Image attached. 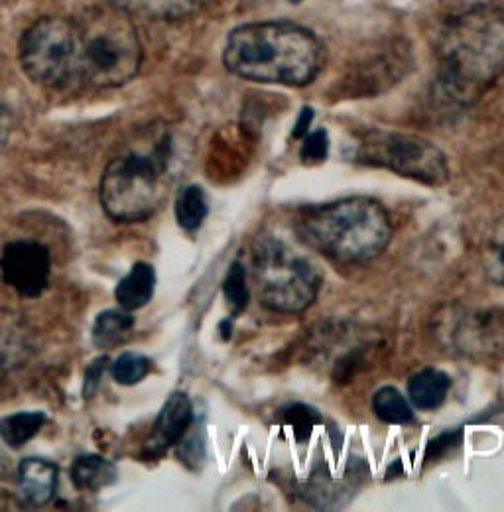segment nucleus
Masks as SVG:
<instances>
[{"mask_svg": "<svg viewBox=\"0 0 504 512\" xmlns=\"http://www.w3.org/2000/svg\"><path fill=\"white\" fill-rule=\"evenodd\" d=\"M441 93L459 105L481 97L504 73V4L479 2L451 14L438 36Z\"/></svg>", "mask_w": 504, "mask_h": 512, "instance_id": "nucleus-1", "label": "nucleus"}, {"mask_svg": "<svg viewBox=\"0 0 504 512\" xmlns=\"http://www.w3.org/2000/svg\"><path fill=\"white\" fill-rule=\"evenodd\" d=\"M176 160V138L168 128H146L125 144L105 166L99 186L107 217L117 223L150 219L176 182Z\"/></svg>", "mask_w": 504, "mask_h": 512, "instance_id": "nucleus-2", "label": "nucleus"}, {"mask_svg": "<svg viewBox=\"0 0 504 512\" xmlns=\"http://www.w3.org/2000/svg\"><path fill=\"white\" fill-rule=\"evenodd\" d=\"M223 62L241 79L304 87L323 65V48L314 32L298 24L252 22L229 34Z\"/></svg>", "mask_w": 504, "mask_h": 512, "instance_id": "nucleus-3", "label": "nucleus"}, {"mask_svg": "<svg viewBox=\"0 0 504 512\" xmlns=\"http://www.w3.org/2000/svg\"><path fill=\"white\" fill-rule=\"evenodd\" d=\"M296 237L333 262L365 264L386 251L392 239L388 211L371 197H347L315 205L296 219Z\"/></svg>", "mask_w": 504, "mask_h": 512, "instance_id": "nucleus-4", "label": "nucleus"}, {"mask_svg": "<svg viewBox=\"0 0 504 512\" xmlns=\"http://www.w3.org/2000/svg\"><path fill=\"white\" fill-rule=\"evenodd\" d=\"M252 276L258 302L276 314H300L317 298L323 272L298 237L262 233L252 245Z\"/></svg>", "mask_w": 504, "mask_h": 512, "instance_id": "nucleus-5", "label": "nucleus"}, {"mask_svg": "<svg viewBox=\"0 0 504 512\" xmlns=\"http://www.w3.org/2000/svg\"><path fill=\"white\" fill-rule=\"evenodd\" d=\"M79 40L83 89L121 87L142 65V44L128 14L109 6L87 8L73 18Z\"/></svg>", "mask_w": 504, "mask_h": 512, "instance_id": "nucleus-6", "label": "nucleus"}, {"mask_svg": "<svg viewBox=\"0 0 504 512\" xmlns=\"http://www.w3.org/2000/svg\"><path fill=\"white\" fill-rule=\"evenodd\" d=\"M18 54L24 73L34 83L54 91L83 89L73 18H40L24 32Z\"/></svg>", "mask_w": 504, "mask_h": 512, "instance_id": "nucleus-7", "label": "nucleus"}, {"mask_svg": "<svg viewBox=\"0 0 504 512\" xmlns=\"http://www.w3.org/2000/svg\"><path fill=\"white\" fill-rule=\"evenodd\" d=\"M357 160L386 168L430 188H441L449 180L445 154L426 138L400 132H371L357 148Z\"/></svg>", "mask_w": 504, "mask_h": 512, "instance_id": "nucleus-8", "label": "nucleus"}, {"mask_svg": "<svg viewBox=\"0 0 504 512\" xmlns=\"http://www.w3.org/2000/svg\"><path fill=\"white\" fill-rule=\"evenodd\" d=\"M432 331L447 353L475 361L504 357L503 310L451 306L436 314Z\"/></svg>", "mask_w": 504, "mask_h": 512, "instance_id": "nucleus-9", "label": "nucleus"}, {"mask_svg": "<svg viewBox=\"0 0 504 512\" xmlns=\"http://www.w3.org/2000/svg\"><path fill=\"white\" fill-rule=\"evenodd\" d=\"M52 274L50 249L34 239H16L0 251V276L2 282L12 288L20 298H40Z\"/></svg>", "mask_w": 504, "mask_h": 512, "instance_id": "nucleus-10", "label": "nucleus"}, {"mask_svg": "<svg viewBox=\"0 0 504 512\" xmlns=\"http://www.w3.org/2000/svg\"><path fill=\"white\" fill-rule=\"evenodd\" d=\"M193 424V404L186 392H174L164 402L154 420L148 442L142 448V457H162L166 451L178 446Z\"/></svg>", "mask_w": 504, "mask_h": 512, "instance_id": "nucleus-11", "label": "nucleus"}, {"mask_svg": "<svg viewBox=\"0 0 504 512\" xmlns=\"http://www.w3.org/2000/svg\"><path fill=\"white\" fill-rule=\"evenodd\" d=\"M16 485L22 501L30 507H44L54 501L60 487V469L44 457H26L16 467Z\"/></svg>", "mask_w": 504, "mask_h": 512, "instance_id": "nucleus-12", "label": "nucleus"}, {"mask_svg": "<svg viewBox=\"0 0 504 512\" xmlns=\"http://www.w3.org/2000/svg\"><path fill=\"white\" fill-rule=\"evenodd\" d=\"M156 280V270L150 262H136L115 288L119 308L126 312L146 308L154 296Z\"/></svg>", "mask_w": 504, "mask_h": 512, "instance_id": "nucleus-13", "label": "nucleus"}, {"mask_svg": "<svg viewBox=\"0 0 504 512\" xmlns=\"http://www.w3.org/2000/svg\"><path fill=\"white\" fill-rule=\"evenodd\" d=\"M71 481L77 489H87V491H99L105 487H111L117 477L119 469L117 465L97 453H83L77 455L71 463Z\"/></svg>", "mask_w": 504, "mask_h": 512, "instance_id": "nucleus-14", "label": "nucleus"}, {"mask_svg": "<svg viewBox=\"0 0 504 512\" xmlns=\"http://www.w3.org/2000/svg\"><path fill=\"white\" fill-rule=\"evenodd\" d=\"M451 388V379L440 369L428 367L414 373L408 381V396L412 404L424 412L438 410Z\"/></svg>", "mask_w": 504, "mask_h": 512, "instance_id": "nucleus-15", "label": "nucleus"}, {"mask_svg": "<svg viewBox=\"0 0 504 512\" xmlns=\"http://www.w3.org/2000/svg\"><path fill=\"white\" fill-rule=\"evenodd\" d=\"M126 14H138L158 20L186 18L201 10L209 0H107Z\"/></svg>", "mask_w": 504, "mask_h": 512, "instance_id": "nucleus-16", "label": "nucleus"}, {"mask_svg": "<svg viewBox=\"0 0 504 512\" xmlns=\"http://www.w3.org/2000/svg\"><path fill=\"white\" fill-rule=\"evenodd\" d=\"M134 331V318L132 312H126L123 308L119 310H105L101 312L91 329L93 345L101 351H111L121 347L130 339Z\"/></svg>", "mask_w": 504, "mask_h": 512, "instance_id": "nucleus-17", "label": "nucleus"}, {"mask_svg": "<svg viewBox=\"0 0 504 512\" xmlns=\"http://www.w3.org/2000/svg\"><path fill=\"white\" fill-rule=\"evenodd\" d=\"M48 416L40 410L14 412L0 418V442L12 449L24 448L46 426Z\"/></svg>", "mask_w": 504, "mask_h": 512, "instance_id": "nucleus-18", "label": "nucleus"}, {"mask_svg": "<svg viewBox=\"0 0 504 512\" xmlns=\"http://www.w3.org/2000/svg\"><path fill=\"white\" fill-rule=\"evenodd\" d=\"M174 211H176L178 225L184 231H188V233L197 231L209 215V203H207V195L203 192V188L197 184L182 188L176 197Z\"/></svg>", "mask_w": 504, "mask_h": 512, "instance_id": "nucleus-19", "label": "nucleus"}, {"mask_svg": "<svg viewBox=\"0 0 504 512\" xmlns=\"http://www.w3.org/2000/svg\"><path fill=\"white\" fill-rule=\"evenodd\" d=\"M373 412L384 424H408L414 418V412L402 392L394 386H382L373 396Z\"/></svg>", "mask_w": 504, "mask_h": 512, "instance_id": "nucleus-20", "label": "nucleus"}, {"mask_svg": "<svg viewBox=\"0 0 504 512\" xmlns=\"http://www.w3.org/2000/svg\"><path fill=\"white\" fill-rule=\"evenodd\" d=\"M152 369V361L136 351L121 353L109 367V373L113 381L121 386H132L146 379V375Z\"/></svg>", "mask_w": 504, "mask_h": 512, "instance_id": "nucleus-21", "label": "nucleus"}, {"mask_svg": "<svg viewBox=\"0 0 504 512\" xmlns=\"http://www.w3.org/2000/svg\"><path fill=\"white\" fill-rule=\"evenodd\" d=\"M223 294H225L231 314L235 318L247 310L251 292H249V284H247V270L241 262L231 264V268L225 276V282H223Z\"/></svg>", "mask_w": 504, "mask_h": 512, "instance_id": "nucleus-22", "label": "nucleus"}, {"mask_svg": "<svg viewBox=\"0 0 504 512\" xmlns=\"http://www.w3.org/2000/svg\"><path fill=\"white\" fill-rule=\"evenodd\" d=\"M282 422L294 430L296 440L308 442L315 426L321 422V414L308 404H290L282 408Z\"/></svg>", "mask_w": 504, "mask_h": 512, "instance_id": "nucleus-23", "label": "nucleus"}, {"mask_svg": "<svg viewBox=\"0 0 504 512\" xmlns=\"http://www.w3.org/2000/svg\"><path fill=\"white\" fill-rule=\"evenodd\" d=\"M483 270L491 282L504 286V221L495 227L483 247Z\"/></svg>", "mask_w": 504, "mask_h": 512, "instance_id": "nucleus-24", "label": "nucleus"}, {"mask_svg": "<svg viewBox=\"0 0 504 512\" xmlns=\"http://www.w3.org/2000/svg\"><path fill=\"white\" fill-rule=\"evenodd\" d=\"M329 152V138L325 130H315L312 134L304 136V146L300 150L304 164H319L327 158Z\"/></svg>", "mask_w": 504, "mask_h": 512, "instance_id": "nucleus-25", "label": "nucleus"}, {"mask_svg": "<svg viewBox=\"0 0 504 512\" xmlns=\"http://www.w3.org/2000/svg\"><path fill=\"white\" fill-rule=\"evenodd\" d=\"M178 455L180 459L191 467V469H197L205 457V449H203V440H201V434L197 432H191L189 428L188 434L184 436V440L178 444Z\"/></svg>", "mask_w": 504, "mask_h": 512, "instance_id": "nucleus-26", "label": "nucleus"}, {"mask_svg": "<svg viewBox=\"0 0 504 512\" xmlns=\"http://www.w3.org/2000/svg\"><path fill=\"white\" fill-rule=\"evenodd\" d=\"M461 444V430H451V432H443L438 438H434L428 449H426V461H436L443 457L445 453H449L451 449L457 448Z\"/></svg>", "mask_w": 504, "mask_h": 512, "instance_id": "nucleus-27", "label": "nucleus"}, {"mask_svg": "<svg viewBox=\"0 0 504 512\" xmlns=\"http://www.w3.org/2000/svg\"><path fill=\"white\" fill-rule=\"evenodd\" d=\"M109 367H111V363H109L107 357H99L89 365V369L85 371V383H83V396L85 398H91L97 392L101 379H103V373L109 371Z\"/></svg>", "mask_w": 504, "mask_h": 512, "instance_id": "nucleus-28", "label": "nucleus"}, {"mask_svg": "<svg viewBox=\"0 0 504 512\" xmlns=\"http://www.w3.org/2000/svg\"><path fill=\"white\" fill-rule=\"evenodd\" d=\"M12 127H14L12 115L8 113L6 107L0 105V154H2L4 148L8 146V140H10V134H12Z\"/></svg>", "mask_w": 504, "mask_h": 512, "instance_id": "nucleus-29", "label": "nucleus"}, {"mask_svg": "<svg viewBox=\"0 0 504 512\" xmlns=\"http://www.w3.org/2000/svg\"><path fill=\"white\" fill-rule=\"evenodd\" d=\"M314 119V111L310 107H306L298 119V125L294 128V138H304L308 134V128L312 125Z\"/></svg>", "mask_w": 504, "mask_h": 512, "instance_id": "nucleus-30", "label": "nucleus"}, {"mask_svg": "<svg viewBox=\"0 0 504 512\" xmlns=\"http://www.w3.org/2000/svg\"><path fill=\"white\" fill-rule=\"evenodd\" d=\"M6 469H8V459H6V453L0 449V475L6 473Z\"/></svg>", "mask_w": 504, "mask_h": 512, "instance_id": "nucleus-31", "label": "nucleus"}, {"mask_svg": "<svg viewBox=\"0 0 504 512\" xmlns=\"http://www.w3.org/2000/svg\"><path fill=\"white\" fill-rule=\"evenodd\" d=\"M292 2H300V0H292Z\"/></svg>", "mask_w": 504, "mask_h": 512, "instance_id": "nucleus-32", "label": "nucleus"}]
</instances>
